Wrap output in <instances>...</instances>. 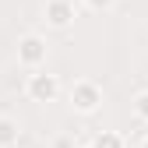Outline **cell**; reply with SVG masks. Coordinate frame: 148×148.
<instances>
[{
	"label": "cell",
	"instance_id": "8",
	"mask_svg": "<svg viewBox=\"0 0 148 148\" xmlns=\"http://www.w3.org/2000/svg\"><path fill=\"white\" fill-rule=\"evenodd\" d=\"M113 4H116V0H85V7H88V11H109Z\"/></svg>",
	"mask_w": 148,
	"mask_h": 148
},
{
	"label": "cell",
	"instance_id": "1",
	"mask_svg": "<svg viewBox=\"0 0 148 148\" xmlns=\"http://www.w3.org/2000/svg\"><path fill=\"white\" fill-rule=\"evenodd\" d=\"M71 106H74V113L92 116V113L102 106V85H99V81H92V78L74 81V85H71Z\"/></svg>",
	"mask_w": 148,
	"mask_h": 148
},
{
	"label": "cell",
	"instance_id": "4",
	"mask_svg": "<svg viewBox=\"0 0 148 148\" xmlns=\"http://www.w3.org/2000/svg\"><path fill=\"white\" fill-rule=\"evenodd\" d=\"M74 18H78L74 0H46L42 4V21L49 28H67V25H74Z\"/></svg>",
	"mask_w": 148,
	"mask_h": 148
},
{
	"label": "cell",
	"instance_id": "5",
	"mask_svg": "<svg viewBox=\"0 0 148 148\" xmlns=\"http://www.w3.org/2000/svg\"><path fill=\"white\" fill-rule=\"evenodd\" d=\"M21 141V123L14 116H0V148H14Z\"/></svg>",
	"mask_w": 148,
	"mask_h": 148
},
{
	"label": "cell",
	"instance_id": "6",
	"mask_svg": "<svg viewBox=\"0 0 148 148\" xmlns=\"http://www.w3.org/2000/svg\"><path fill=\"white\" fill-rule=\"evenodd\" d=\"M88 148H127V141H123V134H116V131H102V134L92 138Z\"/></svg>",
	"mask_w": 148,
	"mask_h": 148
},
{
	"label": "cell",
	"instance_id": "9",
	"mask_svg": "<svg viewBox=\"0 0 148 148\" xmlns=\"http://www.w3.org/2000/svg\"><path fill=\"white\" fill-rule=\"evenodd\" d=\"M53 148H74V141H71V138H67V134H60V138H57V141H53Z\"/></svg>",
	"mask_w": 148,
	"mask_h": 148
},
{
	"label": "cell",
	"instance_id": "10",
	"mask_svg": "<svg viewBox=\"0 0 148 148\" xmlns=\"http://www.w3.org/2000/svg\"><path fill=\"white\" fill-rule=\"evenodd\" d=\"M141 148H148V138H145V141H141Z\"/></svg>",
	"mask_w": 148,
	"mask_h": 148
},
{
	"label": "cell",
	"instance_id": "7",
	"mask_svg": "<svg viewBox=\"0 0 148 148\" xmlns=\"http://www.w3.org/2000/svg\"><path fill=\"white\" fill-rule=\"evenodd\" d=\"M131 113H134V120H138V123H148V88H145V92H138V95L131 99Z\"/></svg>",
	"mask_w": 148,
	"mask_h": 148
},
{
	"label": "cell",
	"instance_id": "3",
	"mask_svg": "<svg viewBox=\"0 0 148 148\" xmlns=\"http://www.w3.org/2000/svg\"><path fill=\"white\" fill-rule=\"evenodd\" d=\"M46 53H49V46H46L42 35L28 32V35L18 39V64H21L25 71H39V67L46 64Z\"/></svg>",
	"mask_w": 148,
	"mask_h": 148
},
{
	"label": "cell",
	"instance_id": "11",
	"mask_svg": "<svg viewBox=\"0 0 148 148\" xmlns=\"http://www.w3.org/2000/svg\"><path fill=\"white\" fill-rule=\"evenodd\" d=\"M81 148H88V145H81Z\"/></svg>",
	"mask_w": 148,
	"mask_h": 148
},
{
	"label": "cell",
	"instance_id": "2",
	"mask_svg": "<svg viewBox=\"0 0 148 148\" xmlns=\"http://www.w3.org/2000/svg\"><path fill=\"white\" fill-rule=\"evenodd\" d=\"M25 95L32 102H53L60 95V78L49 74V71H32L28 81H25Z\"/></svg>",
	"mask_w": 148,
	"mask_h": 148
}]
</instances>
